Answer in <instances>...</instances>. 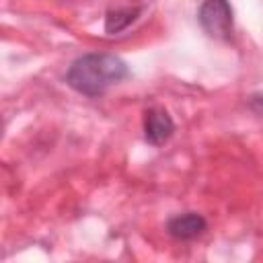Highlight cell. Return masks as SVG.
<instances>
[{
	"instance_id": "obj_1",
	"label": "cell",
	"mask_w": 263,
	"mask_h": 263,
	"mask_svg": "<svg viewBox=\"0 0 263 263\" xmlns=\"http://www.w3.org/2000/svg\"><path fill=\"white\" fill-rule=\"evenodd\" d=\"M125 76L127 66L121 58L111 53H86L68 68L66 82L80 95L99 97Z\"/></svg>"
},
{
	"instance_id": "obj_2",
	"label": "cell",
	"mask_w": 263,
	"mask_h": 263,
	"mask_svg": "<svg viewBox=\"0 0 263 263\" xmlns=\"http://www.w3.org/2000/svg\"><path fill=\"white\" fill-rule=\"evenodd\" d=\"M201 29L214 39H230L232 35V8L228 0H203L197 12Z\"/></svg>"
},
{
	"instance_id": "obj_3",
	"label": "cell",
	"mask_w": 263,
	"mask_h": 263,
	"mask_svg": "<svg viewBox=\"0 0 263 263\" xmlns=\"http://www.w3.org/2000/svg\"><path fill=\"white\" fill-rule=\"evenodd\" d=\"M175 132V123L164 109H148L144 113V136L150 144H164Z\"/></svg>"
},
{
	"instance_id": "obj_4",
	"label": "cell",
	"mask_w": 263,
	"mask_h": 263,
	"mask_svg": "<svg viewBox=\"0 0 263 263\" xmlns=\"http://www.w3.org/2000/svg\"><path fill=\"white\" fill-rule=\"evenodd\" d=\"M208 228L203 216L199 214H193V212H187V214H179L175 218L168 220L166 224V230L173 238H179V240H191L195 236H199L203 230Z\"/></svg>"
},
{
	"instance_id": "obj_5",
	"label": "cell",
	"mask_w": 263,
	"mask_h": 263,
	"mask_svg": "<svg viewBox=\"0 0 263 263\" xmlns=\"http://www.w3.org/2000/svg\"><path fill=\"white\" fill-rule=\"evenodd\" d=\"M136 14H138V10H132V8H127V10H115V12H109L107 23H105V29H107L109 33H117V31L125 29V27L136 18Z\"/></svg>"
},
{
	"instance_id": "obj_6",
	"label": "cell",
	"mask_w": 263,
	"mask_h": 263,
	"mask_svg": "<svg viewBox=\"0 0 263 263\" xmlns=\"http://www.w3.org/2000/svg\"><path fill=\"white\" fill-rule=\"evenodd\" d=\"M251 107H253L255 111L263 113V92H257V95L251 97Z\"/></svg>"
}]
</instances>
